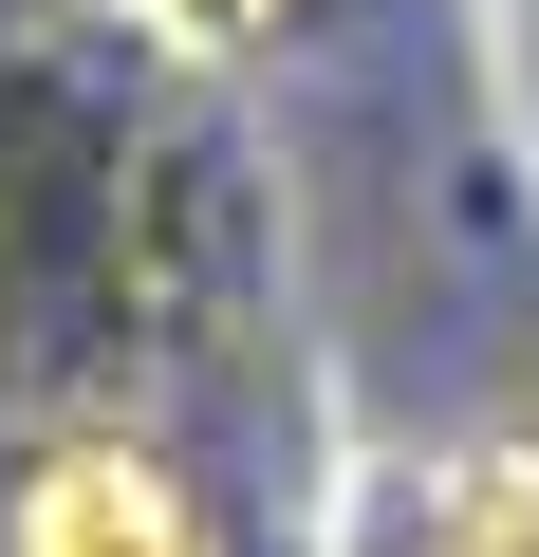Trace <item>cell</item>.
<instances>
[{"instance_id":"2","label":"cell","mask_w":539,"mask_h":557,"mask_svg":"<svg viewBox=\"0 0 539 557\" xmlns=\"http://www.w3.org/2000/svg\"><path fill=\"white\" fill-rule=\"evenodd\" d=\"M372 557H539V446H520V428H483V446L409 465V502H391V539H372Z\"/></svg>"},{"instance_id":"3","label":"cell","mask_w":539,"mask_h":557,"mask_svg":"<svg viewBox=\"0 0 539 557\" xmlns=\"http://www.w3.org/2000/svg\"><path fill=\"white\" fill-rule=\"evenodd\" d=\"M149 20H168L186 57H242V38H280V20H298V0H149Z\"/></svg>"},{"instance_id":"1","label":"cell","mask_w":539,"mask_h":557,"mask_svg":"<svg viewBox=\"0 0 539 557\" xmlns=\"http://www.w3.org/2000/svg\"><path fill=\"white\" fill-rule=\"evenodd\" d=\"M20 557H223V520H205V483H186L168 446L75 428V446H38V483H20Z\"/></svg>"}]
</instances>
